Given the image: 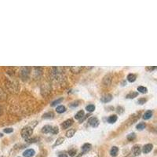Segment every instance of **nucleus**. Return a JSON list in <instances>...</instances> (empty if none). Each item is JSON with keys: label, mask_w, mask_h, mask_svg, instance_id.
<instances>
[{"label": "nucleus", "mask_w": 157, "mask_h": 157, "mask_svg": "<svg viewBox=\"0 0 157 157\" xmlns=\"http://www.w3.org/2000/svg\"><path fill=\"white\" fill-rule=\"evenodd\" d=\"M86 110H87V112H92L95 110V106H94V104H89V105H87V106L86 107Z\"/></svg>", "instance_id": "25"}, {"label": "nucleus", "mask_w": 157, "mask_h": 157, "mask_svg": "<svg viewBox=\"0 0 157 157\" xmlns=\"http://www.w3.org/2000/svg\"><path fill=\"white\" fill-rule=\"evenodd\" d=\"M32 134H33V128L31 127L30 126H25V127L21 130V132H20L21 137H22L24 139H25V141L29 139V138H31Z\"/></svg>", "instance_id": "1"}, {"label": "nucleus", "mask_w": 157, "mask_h": 157, "mask_svg": "<svg viewBox=\"0 0 157 157\" xmlns=\"http://www.w3.org/2000/svg\"><path fill=\"white\" fill-rule=\"evenodd\" d=\"M52 128H53V126L46 125L42 128V132L44 133V134H49V133H51V131H52Z\"/></svg>", "instance_id": "9"}, {"label": "nucleus", "mask_w": 157, "mask_h": 157, "mask_svg": "<svg viewBox=\"0 0 157 157\" xmlns=\"http://www.w3.org/2000/svg\"><path fill=\"white\" fill-rule=\"evenodd\" d=\"M136 78H137V76L134 74H129L127 76V80L130 83H134L136 80Z\"/></svg>", "instance_id": "17"}, {"label": "nucleus", "mask_w": 157, "mask_h": 157, "mask_svg": "<svg viewBox=\"0 0 157 157\" xmlns=\"http://www.w3.org/2000/svg\"><path fill=\"white\" fill-rule=\"evenodd\" d=\"M78 101H76V102H74V103H72V104H70V107H77L78 105Z\"/></svg>", "instance_id": "34"}, {"label": "nucleus", "mask_w": 157, "mask_h": 157, "mask_svg": "<svg viewBox=\"0 0 157 157\" xmlns=\"http://www.w3.org/2000/svg\"><path fill=\"white\" fill-rule=\"evenodd\" d=\"M65 141V138L64 137H59V138H57L56 141V142L54 143V145H53V147L54 148V147H56V146H58L60 145H61V144H63V142Z\"/></svg>", "instance_id": "18"}, {"label": "nucleus", "mask_w": 157, "mask_h": 157, "mask_svg": "<svg viewBox=\"0 0 157 157\" xmlns=\"http://www.w3.org/2000/svg\"><path fill=\"white\" fill-rule=\"evenodd\" d=\"M117 116L115 115H110L109 117L108 118V122L109 123V124H115V122L117 121Z\"/></svg>", "instance_id": "14"}, {"label": "nucleus", "mask_w": 157, "mask_h": 157, "mask_svg": "<svg viewBox=\"0 0 157 157\" xmlns=\"http://www.w3.org/2000/svg\"><path fill=\"white\" fill-rule=\"evenodd\" d=\"M136 138V134L135 133H130V134L127 135V140L129 141H132Z\"/></svg>", "instance_id": "24"}, {"label": "nucleus", "mask_w": 157, "mask_h": 157, "mask_svg": "<svg viewBox=\"0 0 157 157\" xmlns=\"http://www.w3.org/2000/svg\"><path fill=\"white\" fill-rule=\"evenodd\" d=\"M59 157H68L66 154H65V153H61V154H59L58 156Z\"/></svg>", "instance_id": "35"}, {"label": "nucleus", "mask_w": 157, "mask_h": 157, "mask_svg": "<svg viewBox=\"0 0 157 157\" xmlns=\"http://www.w3.org/2000/svg\"><path fill=\"white\" fill-rule=\"evenodd\" d=\"M112 100V96L111 94H106L101 98V101L103 103H108Z\"/></svg>", "instance_id": "8"}, {"label": "nucleus", "mask_w": 157, "mask_h": 157, "mask_svg": "<svg viewBox=\"0 0 157 157\" xmlns=\"http://www.w3.org/2000/svg\"><path fill=\"white\" fill-rule=\"evenodd\" d=\"M68 154H69V156L72 157L75 156L76 154V149H71V150L68 151Z\"/></svg>", "instance_id": "29"}, {"label": "nucleus", "mask_w": 157, "mask_h": 157, "mask_svg": "<svg viewBox=\"0 0 157 157\" xmlns=\"http://www.w3.org/2000/svg\"><path fill=\"white\" fill-rule=\"evenodd\" d=\"M29 69H30V68L27 67L22 68H21V72H21V76H22L24 78H25V77H28V74H29Z\"/></svg>", "instance_id": "11"}, {"label": "nucleus", "mask_w": 157, "mask_h": 157, "mask_svg": "<svg viewBox=\"0 0 157 157\" xmlns=\"http://www.w3.org/2000/svg\"><path fill=\"white\" fill-rule=\"evenodd\" d=\"M92 148V145L89 143H86L84 144L82 146V154H85V153H87L88 152L90 151V149Z\"/></svg>", "instance_id": "5"}, {"label": "nucleus", "mask_w": 157, "mask_h": 157, "mask_svg": "<svg viewBox=\"0 0 157 157\" xmlns=\"http://www.w3.org/2000/svg\"><path fill=\"white\" fill-rule=\"evenodd\" d=\"M145 126L146 124L145 123H140L136 126V128H137V130H142L145 128Z\"/></svg>", "instance_id": "26"}, {"label": "nucleus", "mask_w": 157, "mask_h": 157, "mask_svg": "<svg viewBox=\"0 0 157 157\" xmlns=\"http://www.w3.org/2000/svg\"><path fill=\"white\" fill-rule=\"evenodd\" d=\"M35 154V152L34 149H27L24 152L23 156L24 157H32Z\"/></svg>", "instance_id": "6"}, {"label": "nucleus", "mask_w": 157, "mask_h": 157, "mask_svg": "<svg viewBox=\"0 0 157 157\" xmlns=\"http://www.w3.org/2000/svg\"><path fill=\"white\" fill-rule=\"evenodd\" d=\"M137 90L141 93V94H146V93L148 92V89L145 87H137Z\"/></svg>", "instance_id": "27"}, {"label": "nucleus", "mask_w": 157, "mask_h": 157, "mask_svg": "<svg viewBox=\"0 0 157 157\" xmlns=\"http://www.w3.org/2000/svg\"><path fill=\"white\" fill-rule=\"evenodd\" d=\"M84 116V111L83 110H81V111H79L75 115V119H78V120H80L82 119V118Z\"/></svg>", "instance_id": "15"}, {"label": "nucleus", "mask_w": 157, "mask_h": 157, "mask_svg": "<svg viewBox=\"0 0 157 157\" xmlns=\"http://www.w3.org/2000/svg\"><path fill=\"white\" fill-rule=\"evenodd\" d=\"M76 134V130L75 129H69L66 132V137H72Z\"/></svg>", "instance_id": "20"}, {"label": "nucleus", "mask_w": 157, "mask_h": 157, "mask_svg": "<svg viewBox=\"0 0 157 157\" xmlns=\"http://www.w3.org/2000/svg\"><path fill=\"white\" fill-rule=\"evenodd\" d=\"M73 123H74L73 119H67V120H65V122H63L61 124V128L63 130L68 129V127H70V126L72 125Z\"/></svg>", "instance_id": "3"}, {"label": "nucleus", "mask_w": 157, "mask_h": 157, "mask_svg": "<svg viewBox=\"0 0 157 157\" xmlns=\"http://www.w3.org/2000/svg\"><path fill=\"white\" fill-rule=\"evenodd\" d=\"M156 68V66H154V67H147L146 68V69H147V70H149V71H153V70H155Z\"/></svg>", "instance_id": "33"}, {"label": "nucleus", "mask_w": 157, "mask_h": 157, "mask_svg": "<svg viewBox=\"0 0 157 157\" xmlns=\"http://www.w3.org/2000/svg\"><path fill=\"white\" fill-rule=\"evenodd\" d=\"M152 116V112L151 110H148L147 112H145V114L143 115V119L145 120H148Z\"/></svg>", "instance_id": "12"}, {"label": "nucleus", "mask_w": 157, "mask_h": 157, "mask_svg": "<svg viewBox=\"0 0 157 157\" xmlns=\"http://www.w3.org/2000/svg\"><path fill=\"white\" fill-rule=\"evenodd\" d=\"M118 152H119V149H118L116 146H113L111 149V151H110V154L111 156L113 157H115L118 155Z\"/></svg>", "instance_id": "13"}, {"label": "nucleus", "mask_w": 157, "mask_h": 157, "mask_svg": "<svg viewBox=\"0 0 157 157\" xmlns=\"http://www.w3.org/2000/svg\"><path fill=\"white\" fill-rule=\"evenodd\" d=\"M63 98H58V99H57V100H55V101H53L52 103H51V106L52 107H54L56 106L57 104H60V103H61V101H63Z\"/></svg>", "instance_id": "23"}, {"label": "nucleus", "mask_w": 157, "mask_h": 157, "mask_svg": "<svg viewBox=\"0 0 157 157\" xmlns=\"http://www.w3.org/2000/svg\"><path fill=\"white\" fill-rule=\"evenodd\" d=\"M56 111L57 113H63V112H65L66 111V108L65 106H63V105H60V106L57 107Z\"/></svg>", "instance_id": "22"}, {"label": "nucleus", "mask_w": 157, "mask_h": 157, "mask_svg": "<svg viewBox=\"0 0 157 157\" xmlns=\"http://www.w3.org/2000/svg\"><path fill=\"white\" fill-rule=\"evenodd\" d=\"M137 95H138V93L133 92V91H132V92H130L126 96V98H127V99H133V98L137 97Z\"/></svg>", "instance_id": "21"}, {"label": "nucleus", "mask_w": 157, "mask_h": 157, "mask_svg": "<svg viewBox=\"0 0 157 157\" xmlns=\"http://www.w3.org/2000/svg\"><path fill=\"white\" fill-rule=\"evenodd\" d=\"M53 117H54V114L52 112H46V113L43 114V115H42L43 119H53Z\"/></svg>", "instance_id": "19"}, {"label": "nucleus", "mask_w": 157, "mask_h": 157, "mask_svg": "<svg viewBox=\"0 0 157 157\" xmlns=\"http://www.w3.org/2000/svg\"><path fill=\"white\" fill-rule=\"evenodd\" d=\"M111 81H112V76H111V75H107L106 76H104V79H103V83H104V84L105 86H109Z\"/></svg>", "instance_id": "10"}, {"label": "nucleus", "mask_w": 157, "mask_h": 157, "mask_svg": "<svg viewBox=\"0 0 157 157\" xmlns=\"http://www.w3.org/2000/svg\"><path fill=\"white\" fill-rule=\"evenodd\" d=\"M58 133H59L58 127H57V126H53L51 134H57Z\"/></svg>", "instance_id": "28"}, {"label": "nucleus", "mask_w": 157, "mask_h": 157, "mask_svg": "<svg viewBox=\"0 0 157 157\" xmlns=\"http://www.w3.org/2000/svg\"><path fill=\"white\" fill-rule=\"evenodd\" d=\"M152 148H153V145L152 144H147L145 145H144L143 149H142V152H143L145 154H147L152 150Z\"/></svg>", "instance_id": "7"}, {"label": "nucleus", "mask_w": 157, "mask_h": 157, "mask_svg": "<svg viewBox=\"0 0 157 157\" xmlns=\"http://www.w3.org/2000/svg\"><path fill=\"white\" fill-rule=\"evenodd\" d=\"M141 149L140 145H134L133 148H132V152L134 156H137L141 154Z\"/></svg>", "instance_id": "4"}, {"label": "nucleus", "mask_w": 157, "mask_h": 157, "mask_svg": "<svg viewBox=\"0 0 157 157\" xmlns=\"http://www.w3.org/2000/svg\"><path fill=\"white\" fill-rule=\"evenodd\" d=\"M70 69L72 71V72L78 74L83 69V67H71Z\"/></svg>", "instance_id": "16"}, {"label": "nucleus", "mask_w": 157, "mask_h": 157, "mask_svg": "<svg viewBox=\"0 0 157 157\" xmlns=\"http://www.w3.org/2000/svg\"><path fill=\"white\" fill-rule=\"evenodd\" d=\"M0 112H1V109H0Z\"/></svg>", "instance_id": "36"}, {"label": "nucleus", "mask_w": 157, "mask_h": 157, "mask_svg": "<svg viewBox=\"0 0 157 157\" xmlns=\"http://www.w3.org/2000/svg\"><path fill=\"white\" fill-rule=\"evenodd\" d=\"M116 112L119 114H122L123 112H124V109L122 106H118L116 108Z\"/></svg>", "instance_id": "30"}, {"label": "nucleus", "mask_w": 157, "mask_h": 157, "mask_svg": "<svg viewBox=\"0 0 157 157\" xmlns=\"http://www.w3.org/2000/svg\"><path fill=\"white\" fill-rule=\"evenodd\" d=\"M88 124H89L90 126H93V127H97V126L99 125V120H98V119L97 117L93 116V117L89 119V120H88Z\"/></svg>", "instance_id": "2"}, {"label": "nucleus", "mask_w": 157, "mask_h": 157, "mask_svg": "<svg viewBox=\"0 0 157 157\" xmlns=\"http://www.w3.org/2000/svg\"><path fill=\"white\" fill-rule=\"evenodd\" d=\"M146 101H147V100H146L145 98H141V99H139V100L137 101V103L139 104H144L146 102Z\"/></svg>", "instance_id": "31"}, {"label": "nucleus", "mask_w": 157, "mask_h": 157, "mask_svg": "<svg viewBox=\"0 0 157 157\" xmlns=\"http://www.w3.org/2000/svg\"><path fill=\"white\" fill-rule=\"evenodd\" d=\"M14 131V129L13 128H6V129H4V132L6 133V134H10L12 132Z\"/></svg>", "instance_id": "32"}]
</instances>
